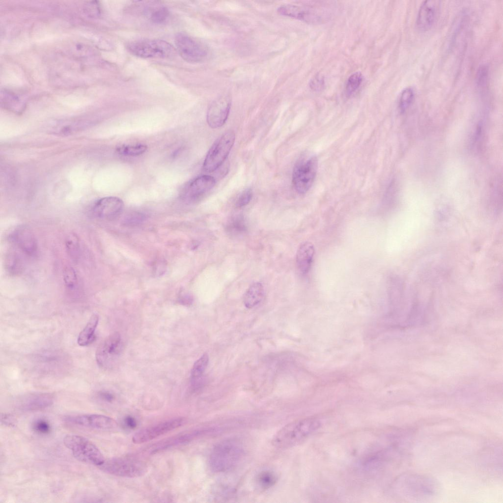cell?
I'll use <instances>...</instances> for the list:
<instances>
[{
    "mask_svg": "<svg viewBox=\"0 0 503 503\" xmlns=\"http://www.w3.org/2000/svg\"><path fill=\"white\" fill-rule=\"evenodd\" d=\"M245 454V447L239 440L231 438L221 441L210 453L209 466L215 473L230 471L239 465Z\"/></svg>",
    "mask_w": 503,
    "mask_h": 503,
    "instance_id": "6da1fadb",
    "label": "cell"
},
{
    "mask_svg": "<svg viewBox=\"0 0 503 503\" xmlns=\"http://www.w3.org/2000/svg\"><path fill=\"white\" fill-rule=\"evenodd\" d=\"M320 426L318 420L306 418L291 422L280 428L273 437L272 445L276 448H287L306 439Z\"/></svg>",
    "mask_w": 503,
    "mask_h": 503,
    "instance_id": "7a4b0ae2",
    "label": "cell"
},
{
    "mask_svg": "<svg viewBox=\"0 0 503 503\" xmlns=\"http://www.w3.org/2000/svg\"><path fill=\"white\" fill-rule=\"evenodd\" d=\"M403 485L404 496L413 502L431 500L436 497L440 491V485L435 479L419 474L406 475Z\"/></svg>",
    "mask_w": 503,
    "mask_h": 503,
    "instance_id": "3957f363",
    "label": "cell"
},
{
    "mask_svg": "<svg viewBox=\"0 0 503 503\" xmlns=\"http://www.w3.org/2000/svg\"><path fill=\"white\" fill-rule=\"evenodd\" d=\"M63 443L78 460L97 466L102 464L105 458L101 451L91 441L82 436L69 434L63 439Z\"/></svg>",
    "mask_w": 503,
    "mask_h": 503,
    "instance_id": "277c9868",
    "label": "cell"
},
{
    "mask_svg": "<svg viewBox=\"0 0 503 503\" xmlns=\"http://www.w3.org/2000/svg\"><path fill=\"white\" fill-rule=\"evenodd\" d=\"M318 160L315 155L305 154L297 161L292 173V182L297 192L307 193L311 188L316 177Z\"/></svg>",
    "mask_w": 503,
    "mask_h": 503,
    "instance_id": "5b68a950",
    "label": "cell"
},
{
    "mask_svg": "<svg viewBox=\"0 0 503 503\" xmlns=\"http://www.w3.org/2000/svg\"><path fill=\"white\" fill-rule=\"evenodd\" d=\"M235 139L234 132L228 130L215 140L208 151L203 162V169L205 172H212L221 166L230 153Z\"/></svg>",
    "mask_w": 503,
    "mask_h": 503,
    "instance_id": "8992f818",
    "label": "cell"
},
{
    "mask_svg": "<svg viewBox=\"0 0 503 503\" xmlns=\"http://www.w3.org/2000/svg\"><path fill=\"white\" fill-rule=\"evenodd\" d=\"M98 467L108 474L127 478L139 477L146 472V466L143 462L129 457H115L105 460Z\"/></svg>",
    "mask_w": 503,
    "mask_h": 503,
    "instance_id": "52a82bcc",
    "label": "cell"
},
{
    "mask_svg": "<svg viewBox=\"0 0 503 503\" xmlns=\"http://www.w3.org/2000/svg\"><path fill=\"white\" fill-rule=\"evenodd\" d=\"M127 48L132 55L141 58H169L174 55L173 47L160 39H141L129 43Z\"/></svg>",
    "mask_w": 503,
    "mask_h": 503,
    "instance_id": "ba28073f",
    "label": "cell"
},
{
    "mask_svg": "<svg viewBox=\"0 0 503 503\" xmlns=\"http://www.w3.org/2000/svg\"><path fill=\"white\" fill-rule=\"evenodd\" d=\"M174 41L179 54L187 62H201L208 56L207 48L203 44L184 32L177 33Z\"/></svg>",
    "mask_w": 503,
    "mask_h": 503,
    "instance_id": "9c48e42d",
    "label": "cell"
},
{
    "mask_svg": "<svg viewBox=\"0 0 503 503\" xmlns=\"http://www.w3.org/2000/svg\"><path fill=\"white\" fill-rule=\"evenodd\" d=\"M64 420L77 426L97 430L110 431L118 427V423L112 418L99 414L67 416L64 418Z\"/></svg>",
    "mask_w": 503,
    "mask_h": 503,
    "instance_id": "30bf717a",
    "label": "cell"
},
{
    "mask_svg": "<svg viewBox=\"0 0 503 503\" xmlns=\"http://www.w3.org/2000/svg\"><path fill=\"white\" fill-rule=\"evenodd\" d=\"M185 421L184 418H177L143 428L133 435L132 442L135 444L149 442L180 427Z\"/></svg>",
    "mask_w": 503,
    "mask_h": 503,
    "instance_id": "8fae6325",
    "label": "cell"
},
{
    "mask_svg": "<svg viewBox=\"0 0 503 503\" xmlns=\"http://www.w3.org/2000/svg\"><path fill=\"white\" fill-rule=\"evenodd\" d=\"M122 349V343L119 334H111L97 348L95 358L98 364L101 367H109L120 354Z\"/></svg>",
    "mask_w": 503,
    "mask_h": 503,
    "instance_id": "7c38bea8",
    "label": "cell"
},
{
    "mask_svg": "<svg viewBox=\"0 0 503 503\" xmlns=\"http://www.w3.org/2000/svg\"><path fill=\"white\" fill-rule=\"evenodd\" d=\"M9 240L29 256H34L37 252V240L30 228L27 225H22L16 228L10 236Z\"/></svg>",
    "mask_w": 503,
    "mask_h": 503,
    "instance_id": "4fadbf2b",
    "label": "cell"
},
{
    "mask_svg": "<svg viewBox=\"0 0 503 503\" xmlns=\"http://www.w3.org/2000/svg\"><path fill=\"white\" fill-rule=\"evenodd\" d=\"M231 100L225 95L220 96L210 106L207 113V122L212 128L223 126L226 121L230 112Z\"/></svg>",
    "mask_w": 503,
    "mask_h": 503,
    "instance_id": "5bb4252c",
    "label": "cell"
},
{
    "mask_svg": "<svg viewBox=\"0 0 503 503\" xmlns=\"http://www.w3.org/2000/svg\"><path fill=\"white\" fill-rule=\"evenodd\" d=\"M123 206V202L120 198L107 196L98 200L92 207L91 211L96 218L112 220L121 213Z\"/></svg>",
    "mask_w": 503,
    "mask_h": 503,
    "instance_id": "9a60e30c",
    "label": "cell"
},
{
    "mask_svg": "<svg viewBox=\"0 0 503 503\" xmlns=\"http://www.w3.org/2000/svg\"><path fill=\"white\" fill-rule=\"evenodd\" d=\"M216 184L215 179L212 176H199L191 181L183 189L182 198L187 201H194L212 189Z\"/></svg>",
    "mask_w": 503,
    "mask_h": 503,
    "instance_id": "2e32d148",
    "label": "cell"
},
{
    "mask_svg": "<svg viewBox=\"0 0 503 503\" xmlns=\"http://www.w3.org/2000/svg\"><path fill=\"white\" fill-rule=\"evenodd\" d=\"M440 1L439 0H425L419 6L416 18V24L419 30L425 31L433 26L439 14Z\"/></svg>",
    "mask_w": 503,
    "mask_h": 503,
    "instance_id": "e0dca14e",
    "label": "cell"
},
{
    "mask_svg": "<svg viewBox=\"0 0 503 503\" xmlns=\"http://www.w3.org/2000/svg\"><path fill=\"white\" fill-rule=\"evenodd\" d=\"M54 402L49 393H32L24 395L16 401V407L23 411H33L46 408Z\"/></svg>",
    "mask_w": 503,
    "mask_h": 503,
    "instance_id": "ac0fdd59",
    "label": "cell"
},
{
    "mask_svg": "<svg viewBox=\"0 0 503 503\" xmlns=\"http://www.w3.org/2000/svg\"><path fill=\"white\" fill-rule=\"evenodd\" d=\"M206 432V430H196L168 438L151 446L148 449L149 452L151 454L156 453L174 446L188 443Z\"/></svg>",
    "mask_w": 503,
    "mask_h": 503,
    "instance_id": "d6986e66",
    "label": "cell"
},
{
    "mask_svg": "<svg viewBox=\"0 0 503 503\" xmlns=\"http://www.w3.org/2000/svg\"><path fill=\"white\" fill-rule=\"evenodd\" d=\"M278 12L281 15L292 17L308 23L319 20V17L314 12L307 8L293 4H285L279 6Z\"/></svg>",
    "mask_w": 503,
    "mask_h": 503,
    "instance_id": "ffe728a7",
    "label": "cell"
},
{
    "mask_svg": "<svg viewBox=\"0 0 503 503\" xmlns=\"http://www.w3.org/2000/svg\"><path fill=\"white\" fill-rule=\"evenodd\" d=\"M315 250L313 245L306 242L302 244L296 253V264L300 271L303 274L309 270L313 261Z\"/></svg>",
    "mask_w": 503,
    "mask_h": 503,
    "instance_id": "44dd1931",
    "label": "cell"
},
{
    "mask_svg": "<svg viewBox=\"0 0 503 503\" xmlns=\"http://www.w3.org/2000/svg\"><path fill=\"white\" fill-rule=\"evenodd\" d=\"M148 4L145 7L144 12L148 19L154 24H163L169 17V12L168 9L159 4Z\"/></svg>",
    "mask_w": 503,
    "mask_h": 503,
    "instance_id": "7402d4cb",
    "label": "cell"
},
{
    "mask_svg": "<svg viewBox=\"0 0 503 503\" xmlns=\"http://www.w3.org/2000/svg\"><path fill=\"white\" fill-rule=\"evenodd\" d=\"M98 321L99 316L97 314H93L91 316L86 325L78 335L77 342L80 346H87L94 340L95 331Z\"/></svg>",
    "mask_w": 503,
    "mask_h": 503,
    "instance_id": "603a6c76",
    "label": "cell"
},
{
    "mask_svg": "<svg viewBox=\"0 0 503 503\" xmlns=\"http://www.w3.org/2000/svg\"><path fill=\"white\" fill-rule=\"evenodd\" d=\"M264 295V288L259 282L252 283L245 292L243 303L245 306L251 308L259 304L262 300Z\"/></svg>",
    "mask_w": 503,
    "mask_h": 503,
    "instance_id": "cb8c5ba5",
    "label": "cell"
},
{
    "mask_svg": "<svg viewBox=\"0 0 503 503\" xmlns=\"http://www.w3.org/2000/svg\"><path fill=\"white\" fill-rule=\"evenodd\" d=\"M4 266L6 271L10 275L16 276L20 274L24 269L22 258L17 252L13 251L8 252L4 257Z\"/></svg>",
    "mask_w": 503,
    "mask_h": 503,
    "instance_id": "d4e9b609",
    "label": "cell"
},
{
    "mask_svg": "<svg viewBox=\"0 0 503 503\" xmlns=\"http://www.w3.org/2000/svg\"><path fill=\"white\" fill-rule=\"evenodd\" d=\"M1 104L4 108L15 112H20L25 106L24 103L15 94L6 91L1 94Z\"/></svg>",
    "mask_w": 503,
    "mask_h": 503,
    "instance_id": "484cf974",
    "label": "cell"
},
{
    "mask_svg": "<svg viewBox=\"0 0 503 503\" xmlns=\"http://www.w3.org/2000/svg\"><path fill=\"white\" fill-rule=\"evenodd\" d=\"M278 477L275 472L265 470L260 472L255 477V483L258 488L262 490H267L275 485Z\"/></svg>",
    "mask_w": 503,
    "mask_h": 503,
    "instance_id": "4316f807",
    "label": "cell"
},
{
    "mask_svg": "<svg viewBox=\"0 0 503 503\" xmlns=\"http://www.w3.org/2000/svg\"><path fill=\"white\" fill-rule=\"evenodd\" d=\"M65 244L70 257L74 260H77L80 252V241L78 236L74 233H70L66 238Z\"/></svg>",
    "mask_w": 503,
    "mask_h": 503,
    "instance_id": "83f0119b",
    "label": "cell"
},
{
    "mask_svg": "<svg viewBox=\"0 0 503 503\" xmlns=\"http://www.w3.org/2000/svg\"><path fill=\"white\" fill-rule=\"evenodd\" d=\"M85 123L83 122H64L58 123L54 127V132L60 135H69L78 129L83 128Z\"/></svg>",
    "mask_w": 503,
    "mask_h": 503,
    "instance_id": "f1b7e54d",
    "label": "cell"
},
{
    "mask_svg": "<svg viewBox=\"0 0 503 503\" xmlns=\"http://www.w3.org/2000/svg\"><path fill=\"white\" fill-rule=\"evenodd\" d=\"M415 97V91L411 87L404 88L401 92L399 100V109L404 112L412 104Z\"/></svg>",
    "mask_w": 503,
    "mask_h": 503,
    "instance_id": "f546056e",
    "label": "cell"
},
{
    "mask_svg": "<svg viewBox=\"0 0 503 503\" xmlns=\"http://www.w3.org/2000/svg\"><path fill=\"white\" fill-rule=\"evenodd\" d=\"M363 81L362 74L355 72L348 78L345 87V92L347 96L352 95L361 86Z\"/></svg>",
    "mask_w": 503,
    "mask_h": 503,
    "instance_id": "4dcf8cb0",
    "label": "cell"
},
{
    "mask_svg": "<svg viewBox=\"0 0 503 503\" xmlns=\"http://www.w3.org/2000/svg\"><path fill=\"white\" fill-rule=\"evenodd\" d=\"M489 69L486 64L480 65L477 68L475 74V83L480 90L484 89L488 82Z\"/></svg>",
    "mask_w": 503,
    "mask_h": 503,
    "instance_id": "1f68e13d",
    "label": "cell"
},
{
    "mask_svg": "<svg viewBox=\"0 0 503 503\" xmlns=\"http://www.w3.org/2000/svg\"><path fill=\"white\" fill-rule=\"evenodd\" d=\"M147 149L145 144L124 145L118 147L117 152L125 156H138L144 153Z\"/></svg>",
    "mask_w": 503,
    "mask_h": 503,
    "instance_id": "d6a6232c",
    "label": "cell"
},
{
    "mask_svg": "<svg viewBox=\"0 0 503 503\" xmlns=\"http://www.w3.org/2000/svg\"><path fill=\"white\" fill-rule=\"evenodd\" d=\"M209 362V356L206 353L203 354L194 364L191 370V376L193 379L199 378L204 372Z\"/></svg>",
    "mask_w": 503,
    "mask_h": 503,
    "instance_id": "836d02e7",
    "label": "cell"
},
{
    "mask_svg": "<svg viewBox=\"0 0 503 503\" xmlns=\"http://www.w3.org/2000/svg\"><path fill=\"white\" fill-rule=\"evenodd\" d=\"M63 279L66 287L74 290L78 284V278L75 270L71 267H66L63 271Z\"/></svg>",
    "mask_w": 503,
    "mask_h": 503,
    "instance_id": "e575fe53",
    "label": "cell"
},
{
    "mask_svg": "<svg viewBox=\"0 0 503 503\" xmlns=\"http://www.w3.org/2000/svg\"><path fill=\"white\" fill-rule=\"evenodd\" d=\"M31 428L36 433L40 435H48L52 429L51 425L45 419L37 418L31 424Z\"/></svg>",
    "mask_w": 503,
    "mask_h": 503,
    "instance_id": "d590c367",
    "label": "cell"
},
{
    "mask_svg": "<svg viewBox=\"0 0 503 503\" xmlns=\"http://www.w3.org/2000/svg\"><path fill=\"white\" fill-rule=\"evenodd\" d=\"M252 196V191L251 188L244 190L239 196L236 202V206L241 208L247 205L251 200Z\"/></svg>",
    "mask_w": 503,
    "mask_h": 503,
    "instance_id": "8d00e7d4",
    "label": "cell"
},
{
    "mask_svg": "<svg viewBox=\"0 0 503 503\" xmlns=\"http://www.w3.org/2000/svg\"><path fill=\"white\" fill-rule=\"evenodd\" d=\"M145 216L140 213H134L128 215L125 219V224L127 225H136L145 220Z\"/></svg>",
    "mask_w": 503,
    "mask_h": 503,
    "instance_id": "74e56055",
    "label": "cell"
},
{
    "mask_svg": "<svg viewBox=\"0 0 503 503\" xmlns=\"http://www.w3.org/2000/svg\"><path fill=\"white\" fill-rule=\"evenodd\" d=\"M324 81L323 78L317 75L313 78L310 82V87L314 90H320L324 86Z\"/></svg>",
    "mask_w": 503,
    "mask_h": 503,
    "instance_id": "f35d334b",
    "label": "cell"
},
{
    "mask_svg": "<svg viewBox=\"0 0 503 503\" xmlns=\"http://www.w3.org/2000/svg\"><path fill=\"white\" fill-rule=\"evenodd\" d=\"M86 12L91 16H98L100 14V9L98 3L96 1H93L88 3L86 7Z\"/></svg>",
    "mask_w": 503,
    "mask_h": 503,
    "instance_id": "ab89813d",
    "label": "cell"
},
{
    "mask_svg": "<svg viewBox=\"0 0 503 503\" xmlns=\"http://www.w3.org/2000/svg\"><path fill=\"white\" fill-rule=\"evenodd\" d=\"M97 396L101 400L108 402H111L114 399L113 395L108 391H100L98 392Z\"/></svg>",
    "mask_w": 503,
    "mask_h": 503,
    "instance_id": "60d3db41",
    "label": "cell"
},
{
    "mask_svg": "<svg viewBox=\"0 0 503 503\" xmlns=\"http://www.w3.org/2000/svg\"><path fill=\"white\" fill-rule=\"evenodd\" d=\"M179 300L182 305L188 306L192 304L193 298L190 294L182 292L179 295Z\"/></svg>",
    "mask_w": 503,
    "mask_h": 503,
    "instance_id": "b9f144b4",
    "label": "cell"
},
{
    "mask_svg": "<svg viewBox=\"0 0 503 503\" xmlns=\"http://www.w3.org/2000/svg\"><path fill=\"white\" fill-rule=\"evenodd\" d=\"M1 422L7 425H13L15 422L14 418L7 414H1Z\"/></svg>",
    "mask_w": 503,
    "mask_h": 503,
    "instance_id": "7bdbcfd3",
    "label": "cell"
},
{
    "mask_svg": "<svg viewBox=\"0 0 503 503\" xmlns=\"http://www.w3.org/2000/svg\"><path fill=\"white\" fill-rule=\"evenodd\" d=\"M126 426L130 429H134L137 426V421L133 417L127 416L124 419Z\"/></svg>",
    "mask_w": 503,
    "mask_h": 503,
    "instance_id": "ee69618b",
    "label": "cell"
}]
</instances>
